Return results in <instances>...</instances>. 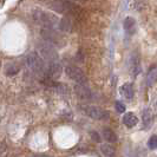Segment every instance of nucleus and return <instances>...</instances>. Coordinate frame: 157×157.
<instances>
[{"label":"nucleus","instance_id":"obj_1","mask_svg":"<svg viewBox=\"0 0 157 157\" xmlns=\"http://www.w3.org/2000/svg\"><path fill=\"white\" fill-rule=\"evenodd\" d=\"M32 18L36 23L41 25L44 29H52V30L56 26H58L59 21H60V20H58L57 16L52 14V13H48V12H45V11L39 10V8L33 10Z\"/></svg>","mask_w":157,"mask_h":157},{"label":"nucleus","instance_id":"obj_2","mask_svg":"<svg viewBox=\"0 0 157 157\" xmlns=\"http://www.w3.org/2000/svg\"><path fill=\"white\" fill-rule=\"evenodd\" d=\"M37 52L44 60H47L48 63L58 62V53L52 44H48L46 41L39 43L37 45Z\"/></svg>","mask_w":157,"mask_h":157},{"label":"nucleus","instance_id":"obj_3","mask_svg":"<svg viewBox=\"0 0 157 157\" xmlns=\"http://www.w3.org/2000/svg\"><path fill=\"white\" fill-rule=\"evenodd\" d=\"M26 63H27V66L34 73L44 75L46 72L45 62H44V59L38 53H30V55H27V57H26Z\"/></svg>","mask_w":157,"mask_h":157},{"label":"nucleus","instance_id":"obj_4","mask_svg":"<svg viewBox=\"0 0 157 157\" xmlns=\"http://www.w3.org/2000/svg\"><path fill=\"white\" fill-rule=\"evenodd\" d=\"M84 113H86L87 116H90L94 119H98V121H106L110 118V113L106 110H104L99 106H92V105H87V106H83L82 108Z\"/></svg>","mask_w":157,"mask_h":157},{"label":"nucleus","instance_id":"obj_5","mask_svg":"<svg viewBox=\"0 0 157 157\" xmlns=\"http://www.w3.org/2000/svg\"><path fill=\"white\" fill-rule=\"evenodd\" d=\"M65 72L67 75V77H70L72 80H75L77 84H82V85H85L87 83V78L85 76V73L80 70L79 67L76 66H67L65 69Z\"/></svg>","mask_w":157,"mask_h":157},{"label":"nucleus","instance_id":"obj_6","mask_svg":"<svg viewBox=\"0 0 157 157\" xmlns=\"http://www.w3.org/2000/svg\"><path fill=\"white\" fill-rule=\"evenodd\" d=\"M40 34L43 37V39L45 40L48 44H52V45H57L60 43V38L59 36L52 29H43L40 31Z\"/></svg>","mask_w":157,"mask_h":157},{"label":"nucleus","instance_id":"obj_7","mask_svg":"<svg viewBox=\"0 0 157 157\" xmlns=\"http://www.w3.org/2000/svg\"><path fill=\"white\" fill-rule=\"evenodd\" d=\"M129 71L132 77H136L140 71H141V65H140V57L136 53H132L130 59H129Z\"/></svg>","mask_w":157,"mask_h":157},{"label":"nucleus","instance_id":"obj_8","mask_svg":"<svg viewBox=\"0 0 157 157\" xmlns=\"http://www.w3.org/2000/svg\"><path fill=\"white\" fill-rule=\"evenodd\" d=\"M75 92H76V94L78 96L79 98H82V99H84V101H89V99H91V97H92V94H91V91L87 89L86 85L77 84V85L75 86Z\"/></svg>","mask_w":157,"mask_h":157},{"label":"nucleus","instance_id":"obj_9","mask_svg":"<svg viewBox=\"0 0 157 157\" xmlns=\"http://www.w3.org/2000/svg\"><path fill=\"white\" fill-rule=\"evenodd\" d=\"M123 27L128 34H135V32L137 30V24H136L135 18H132V17L125 18V20L123 23Z\"/></svg>","mask_w":157,"mask_h":157},{"label":"nucleus","instance_id":"obj_10","mask_svg":"<svg viewBox=\"0 0 157 157\" xmlns=\"http://www.w3.org/2000/svg\"><path fill=\"white\" fill-rule=\"evenodd\" d=\"M157 83V66L150 67L147 75V85L149 87H152Z\"/></svg>","mask_w":157,"mask_h":157},{"label":"nucleus","instance_id":"obj_11","mask_svg":"<svg viewBox=\"0 0 157 157\" xmlns=\"http://www.w3.org/2000/svg\"><path fill=\"white\" fill-rule=\"evenodd\" d=\"M137 122H138V118L132 112H128V113L124 115V117H123V123L128 128H134L137 124Z\"/></svg>","mask_w":157,"mask_h":157},{"label":"nucleus","instance_id":"obj_12","mask_svg":"<svg viewBox=\"0 0 157 157\" xmlns=\"http://www.w3.org/2000/svg\"><path fill=\"white\" fill-rule=\"evenodd\" d=\"M142 121H143V125L145 128H150L152 124V121H154V115H152V111L150 109H145L143 111V115H142Z\"/></svg>","mask_w":157,"mask_h":157},{"label":"nucleus","instance_id":"obj_13","mask_svg":"<svg viewBox=\"0 0 157 157\" xmlns=\"http://www.w3.org/2000/svg\"><path fill=\"white\" fill-rule=\"evenodd\" d=\"M121 92L122 94L125 97L126 99H131L132 97H134V87L132 85L130 84V83H125V84H123L122 87H121Z\"/></svg>","mask_w":157,"mask_h":157},{"label":"nucleus","instance_id":"obj_14","mask_svg":"<svg viewBox=\"0 0 157 157\" xmlns=\"http://www.w3.org/2000/svg\"><path fill=\"white\" fill-rule=\"evenodd\" d=\"M48 72L51 73V78H56L58 76H60V72H62V66L58 62H53V63H50V67H48Z\"/></svg>","mask_w":157,"mask_h":157},{"label":"nucleus","instance_id":"obj_15","mask_svg":"<svg viewBox=\"0 0 157 157\" xmlns=\"http://www.w3.org/2000/svg\"><path fill=\"white\" fill-rule=\"evenodd\" d=\"M103 136L105 138V141L108 143H115L117 142V135L115 134L110 128H104L103 129Z\"/></svg>","mask_w":157,"mask_h":157},{"label":"nucleus","instance_id":"obj_16","mask_svg":"<svg viewBox=\"0 0 157 157\" xmlns=\"http://www.w3.org/2000/svg\"><path fill=\"white\" fill-rule=\"evenodd\" d=\"M101 151L104 156L106 157H113L115 156V148L111 144H102L101 145Z\"/></svg>","mask_w":157,"mask_h":157},{"label":"nucleus","instance_id":"obj_17","mask_svg":"<svg viewBox=\"0 0 157 157\" xmlns=\"http://www.w3.org/2000/svg\"><path fill=\"white\" fill-rule=\"evenodd\" d=\"M59 30H62L64 32H69L71 31V27H72V23L69 18H62L60 21H59V25H58Z\"/></svg>","mask_w":157,"mask_h":157},{"label":"nucleus","instance_id":"obj_18","mask_svg":"<svg viewBox=\"0 0 157 157\" xmlns=\"http://www.w3.org/2000/svg\"><path fill=\"white\" fill-rule=\"evenodd\" d=\"M19 72V67L16 65H8L6 67V75L7 76H14Z\"/></svg>","mask_w":157,"mask_h":157},{"label":"nucleus","instance_id":"obj_19","mask_svg":"<svg viewBox=\"0 0 157 157\" xmlns=\"http://www.w3.org/2000/svg\"><path fill=\"white\" fill-rule=\"evenodd\" d=\"M148 147H149V149L154 150L157 148V136L156 135H154V136H151L149 138V141H148Z\"/></svg>","mask_w":157,"mask_h":157},{"label":"nucleus","instance_id":"obj_20","mask_svg":"<svg viewBox=\"0 0 157 157\" xmlns=\"http://www.w3.org/2000/svg\"><path fill=\"white\" fill-rule=\"evenodd\" d=\"M115 108H116L117 112H119V113L125 112V105H124L122 102H116V104H115Z\"/></svg>","mask_w":157,"mask_h":157},{"label":"nucleus","instance_id":"obj_21","mask_svg":"<svg viewBox=\"0 0 157 157\" xmlns=\"http://www.w3.org/2000/svg\"><path fill=\"white\" fill-rule=\"evenodd\" d=\"M90 135H91V138H92L94 142H98V143L101 142V136L97 134L96 131H91V134Z\"/></svg>","mask_w":157,"mask_h":157}]
</instances>
